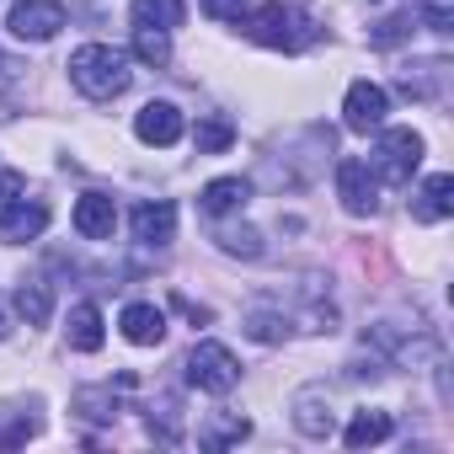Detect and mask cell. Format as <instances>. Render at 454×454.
<instances>
[{
	"label": "cell",
	"instance_id": "6da1fadb",
	"mask_svg": "<svg viewBox=\"0 0 454 454\" xmlns=\"http://www.w3.org/2000/svg\"><path fill=\"white\" fill-rule=\"evenodd\" d=\"M241 27H247V38H252V43L278 49V54H300V49H310V43L321 38L316 17H310V12H300V6H284V0H268V6L247 12V17H241Z\"/></svg>",
	"mask_w": 454,
	"mask_h": 454
},
{
	"label": "cell",
	"instance_id": "7a4b0ae2",
	"mask_svg": "<svg viewBox=\"0 0 454 454\" xmlns=\"http://www.w3.org/2000/svg\"><path fill=\"white\" fill-rule=\"evenodd\" d=\"M129 54L123 49H113V43H81L75 54H70V81H75V91L81 97H91V102H113V97H123L129 91Z\"/></svg>",
	"mask_w": 454,
	"mask_h": 454
},
{
	"label": "cell",
	"instance_id": "3957f363",
	"mask_svg": "<svg viewBox=\"0 0 454 454\" xmlns=\"http://www.w3.org/2000/svg\"><path fill=\"white\" fill-rule=\"evenodd\" d=\"M187 385L203 390V395H231L241 385V364L236 353L224 348V342H198L187 353Z\"/></svg>",
	"mask_w": 454,
	"mask_h": 454
},
{
	"label": "cell",
	"instance_id": "277c9868",
	"mask_svg": "<svg viewBox=\"0 0 454 454\" xmlns=\"http://www.w3.org/2000/svg\"><path fill=\"white\" fill-rule=\"evenodd\" d=\"M422 166V134L417 129H385L380 123V150H374V176L380 182H411V171Z\"/></svg>",
	"mask_w": 454,
	"mask_h": 454
},
{
	"label": "cell",
	"instance_id": "5b68a950",
	"mask_svg": "<svg viewBox=\"0 0 454 454\" xmlns=\"http://www.w3.org/2000/svg\"><path fill=\"white\" fill-rule=\"evenodd\" d=\"M337 198H342V208L348 214H374L380 208V176H374V166L369 160H337Z\"/></svg>",
	"mask_w": 454,
	"mask_h": 454
},
{
	"label": "cell",
	"instance_id": "8992f818",
	"mask_svg": "<svg viewBox=\"0 0 454 454\" xmlns=\"http://www.w3.org/2000/svg\"><path fill=\"white\" fill-rule=\"evenodd\" d=\"M49 231V203L43 198H12L0 203V241L6 247H27Z\"/></svg>",
	"mask_w": 454,
	"mask_h": 454
},
{
	"label": "cell",
	"instance_id": "52a82bcc",
	"mask_svg": "<svg viewBox=\"0 0 454 454\" xmlns=\"http://www.w3.org/2000/svg\"><path fill=\"white\" fill-rule=\"evenodd\" d=\"M6 27H12L22 43H49V38L65 27V6H59V0H17L12 17H6Z\"/></svg>",
	"mask_w": 454,
	"mask_h": 454
},
{
	"label": "cell",
	"instance_id": "ba28073f",
	"mask_svg": "<svg viewBox=\"0 0 454 454\" xmlns=\"http://www.w3.org/2000/svg\"><path fill=\"white\" fill-rule=\"evenodd\" d=\"M385 113H390V91H385V86H374V81H353V86H348V97H342V123H348L353 134H374V129L385 123Z\"/></svg>",
	"mask_w": 454,
	"mask_h": 454
},
{
	"label": "cell",
	"instance_id": "9c48e42d",
	"mask_svg": "<svg viewBox=\"0 0 454 454\" xmlns=\"http://www.w3.org/2000/svg\"><path fill=\"white\" fill-rule=\"evenodd\" d=\"M129 224H134V241L139 247H171L176 241V203L171 198H145Z\"/></svg>",
	"mask_w": 454,
	"mask_h": 454
},
{
	"label": "cell",
	"instance_id": "30bf717a",
	"mask_svg": "<svg viewBox=\"0 0 454 454\" xmlns=\"http://www.w3.org/2000/svg\"><path fill=\"white\" fill-rule=\"evenodd\" d=\"M182 107L176 102H145L139 113H134V134H139V145H155V150H166V145H176L182 139Z\"/></svg>",
	"mask_w": 454,
	"mask_h": 454
},
{
	"label": "cell",
	"instance_id": "8fae6325",
	"mask_svg": "<svg viewBox=\"0 0 454 454\" xmlns=\"http://www.w3.org/2000/svg\"><path fill=\"white\" fill-rule=\"evenodd\" d=\"M113 231H118V203L107 192H86L75 203V236L81 241H113Z\"/></svg>",
	"mask_w": 454,
	"mask_h": 454
},
{
	"label": "cell",
	"instance_id": "7c38bea8",
	"mask_svg": "<svg viewBox=\"0 0 454 454\" xmlns=\"http://www.w3.org/2000/svg\"><path fill=\"white\" fill-rule=\"evenodd\" d=\"M449 214H454V176L438 171V176H427V182L411 192V219H417V224H438V219H449Z\"/></svg>",
	"mask_w": 454,
	"mask_h": 454
},
{
	"label": "cell",
	"instance_id": "4fadbf2b",
	"mask_svg": "<svg viewBox=\"0 0 454 454\" xmlns=\"http://www.w3.org/2000/svg\"><path fill=\"white\" fill-rule=\"evenodd\" d=\"M118 326H123V337H129L134 348H160V337H166V310L150 305V300H134V305L118 316Z\"/></svg>",
	"mask_w": 454,
	"mask_h": 454
},
{
	"label": "cell",
	"instance_id": "5bb4252c",
	"mask_svg": "<svg viewBox=\"0 0 454 454\" xmlns=\"http://www.w3.org/2000/svg\"><path fill=\"white\" fill-rule=\"evenodd\" d=\"M247 198H252V182H247V176H214V182L203 187V198H198V203H203V214H214V219H219V214L247 208Z\"/></svg>",
	"mask_w": 454,
	"mask_h": 454
},
{
	"label": "cell",
	"instance_id": "9a60e30c",
	"mask_svg": "<svg viewBox=\"0 0 454 454\" xmlns=\"http://www.w3.org/2000/svg\"><path fill=\"white\" fill-rule=\"evenodd\" d=\"M252 438V422L241 417V411H214L203 427H198V443L203 449H236V443H247Z\"/></svg>",
	"mask_w": 454,
	"mask_h": 454
},
{
	"label": "cell",
	"instance_id": "2e32d148",
	"mask_svg": "<svg viewBox=\"0 0 454 454\" xmlns=\"http://www.w3.org/2000/svg\"><path fill=\"white\" fill-rule=\"evenodd\" d=\"M65 337H70V348H75V353H97V348H102V337H107V332H102V310H97L91 300H86V305H75V310H70Z\"/></svg>",
	"mask_w": 454,
	"mask_h": 454
},
{
	"label": "cell",
	"instance_id": "e0dca14e",
	"mask_svg": "<svg viewBox=\"0 0 454 454\" xmlns=\"http://www.w3.org/2000/svg\"><path fill=\"white\" fill-rule=\"evenodd\" d=\"M390 433H395L390 411H353V422H348L342 443H348V449H374V443H385Z\"/></svg>",
	"mask_w": 454,
	"mask_h": 454
},
{
	"label": "cell",
	"instance_id": "ac0fdd59",
	"mask_svg": "<svg viewBox=\"0 0 454 454\" xmlns=\"http://www.w3.org/2000/svg\"><path fill=\"white\" fill-rule=\"evenodd\" d=\"M129 17H134V27H160V33H171V27H182L187 6H182V0H134Z\"/></svg>",
	"mask_w": 454,
	"mask_h": 454
},
{
	"label": "cell",
	"instance_id": "d6986e66",
	"mask_svg": "<svg viewBox=\"0 0 454 454\" xmlns=\"http://www.w3.org/2000/svg\"><path fill=\"white\" fill-rule=\"evenodd\" d=\"M192 145H198V155H224V150L236 145V123L224 118V113H208V118H198Z\"/></svg>",
	"mask_w": 454,
	"mask_h": 454
},
{
	"label": "cell",
	"instance_id": "ffe728a7",
	"mask_svg": "<svg viewBox=\"0 0 454 454\" xmlns=\"http://www.w3.org/2000/svg\"><path fill=\"white\" fill-rule=\"evenodd\" d=\"M12 310L27 321V326H43L49 316H54V294H49V284H38V278H27L22 289H17V300H12Z\"/></svg>",
	"mask_w": 454,
	"mask_h": 454
},
{
	"label": "cell",
	"instance_id": "44dd1931",
	"mask_svg": "<svg viewBox=\"0 0 454 454\" xmlns=\"http://www.w3.org/2000/svg\"><path fill=\"white\" fill-rule=\"evenodd\" d=\"M332 406H321V390H305L300 401H294V427L305 433V438H326L332 433Z\"/></svg>",
	"mask_w": 454,
	"mask_h": 454
},
{
	"label": "cell",
	"instance_id": "7402d4cb",
	"mask_svg": "<svg viewBox=\"0 0 454 454\" xmlns=\"http://www.w3.org/2000/svg\"><path fill=\"white\" fill-rule=\"evenodd\" d=\"M134 59L150 65V70H160V65L171 59V33H160V27H134Z\"/></svg>",
	"mask_w": 454,
	"mask_h": 454
},
{
	"label": "cell",
	"instance_id": "603a6c76",
	"mask_svg": "<svg viewBox=\"0 0 454 454\" xmlns=\"http://www.w3.org/2000/svg\"><path fill=\"white\" fill-rule=\"evenodd\" d=\"M406 33H411V12H401V17H385V22L369 33V43H374V49H395Z\"/></svg>",
	"mask_w": 454,
	"mask_h": 454
},
{
	"label": "cell",
	"instance_id": "cb8c5ba5",
	"mask_svg": "<svg viewBox=\"0 0 454 454\" xmlns=\"http://www.w3.org/2000/svg\"><path fill=\"white\" fill-rule=\"evenodd\" d=\"M219 252H231V257H262V241H257V231H219Z\"/></svg>",
	"mask_w": 454,
	"mask_h": 454
},
{
	"label": "cell",
	"instance_id": "d4e9b609",
	"mask_svg": "<svg viewBox=\"0 0 454 454\" xmlns=\"http://www.w3.org/2000/svg\"><path fill=\"white\" fill-rule=\"evenodd\" d=\"M417 17H422L433 33H449V27H454V0H417Z\"/></svg>",
	"mask_w": 454,
	"mask_h": 454
},
{
	"label": "cell",
	"instance_id": "484cf974",
	"mask_svg": "<svg viewBox=\"0 0 454 454\" xmlns=\"http://www.w3.org/2000/svg\"><path fill=\"white\" fill-rule=\"evenodd\" d=\"M247 337H257V342H284V337H289V321H284V316H262V310H257V316L247 321Z\"/></svg>",
	"mask_w": 454,
	"mask_h": 454
},
{
	"label": "cell",
	"instance_id": "4316f807",
	"mask_svg": "<svg viewBox=\"0 0 454 454\" xmlns=\"http://www.w3.org/2000/svg\"><path fill=\"white\" fill-rule=\"evenodd\" d=\"M203 12H208L214 22H241V17L252 12V0H203Z\"/></svg>",
	"mask_w": 454,
	"mask_h": 454
},
{
	"label": "cell",
	"instance_id": "83f0119b",
	"mask_svg": "<svg viewBox=\"0 0 454 454\" xmlns=\"http://www.w3.org/2000/svg\"><path fill=\"white\" fill-rule=\"evenodd\" d=\"M22 192V171H0V203H12Z\"/></svg>",
	"mask_w": 454,
	"mask_h": 454
},
{
	"label": "cell",
	"instance_id": "f1b7e54d",
	"mask_svg": "<svg viewBox=\"0 0 454 454\" xmlns=\"http://www.w3.org/2000/svg\"><path fill=\"white\" fill-rule=\"evenodd\" d=\"M6 337H12V300L0 294V342H6Z\"/></svg>",
	"mask_w": 454,
	"mask_h": 454
}]
</instances>
